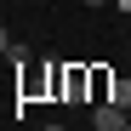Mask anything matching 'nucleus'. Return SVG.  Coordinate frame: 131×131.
Segmentation results:
<instances>
[{
	"label": "nucleus",
	"instance_id": "nucleus-5",
	"mask_svg": "<svg viewBox=\"0 0 131 131\" xmlns=\"http://www.w3.org/2000/svg\"><path fill=\"white\" fill-rule=\"evenodd\" d=\"M114 12H131V0H114Z\"/></svg>",
	"mask_w": 131,
	"mask_h": 131
},
{
	"label": "nucleus",
	"instance_id": "nucleus-1",
	"mask_svg": "<svg viewBox=\"0 0 131 131\" xmlns=\"http://www.w3.org/2000/svg\"><path fill=\"white\" fill-rule=\"evenodd\" d=\"M91 125H97V131H125V125H131V108H125V103H108V97H103V103L91 108Z\"/></svg>",
	"mask_w": 131,
	"mask_h": 131
},
{
	"label": "nucleus",
	"instance_id": "nucleus-6",
	"mask_svg": "<svg viewBox=\"0 0 131 131\" xmlns=\"http://www.w3.org/2000/svg\"><path fill=\"white\" fill-rule=\"evenodd\" d=\"M85 6H91V12H97V6H108V0H85Z\"/></svg>",
	"mask_w": 131,
	"mask_h": 131
},
{
	"label": "nucleus",
	"instance_id": "nucleus-8",
	"mask_svg": "<svg viewBox=\"0 0 131 131\" xmlns=\"http://www.w3.org/2000/svg\"><path fill=\"white\" fill-rule=\"evenodd\" d=\"M125 131H131V125H125Z\"/></svg>",
	"mask_w": 131,
	"mask_h": 131
},
{
	"label": "nucleus",
	"instance_id": "nucleus-7",
	"mask_svg": "<svg viewBox=\"0 0 131 131\" xmlns=\"http://www.w3.org/2000/svg\"><path fill=\"white\" fill-rule=\"evenodd\" d=\"M40 131H69V125H40Z\"/></svg>",
	"mask_w": 131,
	"mask_h": 131
},
{
	"label": "nucleus",
	"instance_id": "nucleus-4",
	"mask_svg": "<svg viewBox=\"0 0 131 131\" xmlns=\"http://www.w3.org/2000/svg\"><path fill=\"white\" fill-rule=\"evenodd\" d=\"M6 51H12V34H6V29H0V57H6Z\"/></svg>",
	"mask_w": 131,
	"mask_h": 131
},
{
	"label": "nucleus",
	"instance_id": "nucleus-3",
	"mask_svg": "<svg viewBox=\"0 0 131 131\" xmlns=\"http://www.w3.org/2000/svg\"><path fill=\"white\" fill-rule=\"evenodd\" d=\"M63 85H69V97H80V91H85V69H69V74H63Z\"/></svg>",
	"mask_w": 131,
	"mask_h": 131
},
{
	"label": "nucleus",
	"instance_id": "nucleus-2",
	"mask_svg": "<svg viewBox=\"0 0 131 131\" xmlns=\"http://www.w3.org/2000/svg\"><path fill=\"white\" fill-rule=\"evenodd\" d=\"M108 103H125L131 108V80H114V85H108Z\"/></svg>",
	"mask_w": 131,
	"mask_h": 131
}]
</instances>
